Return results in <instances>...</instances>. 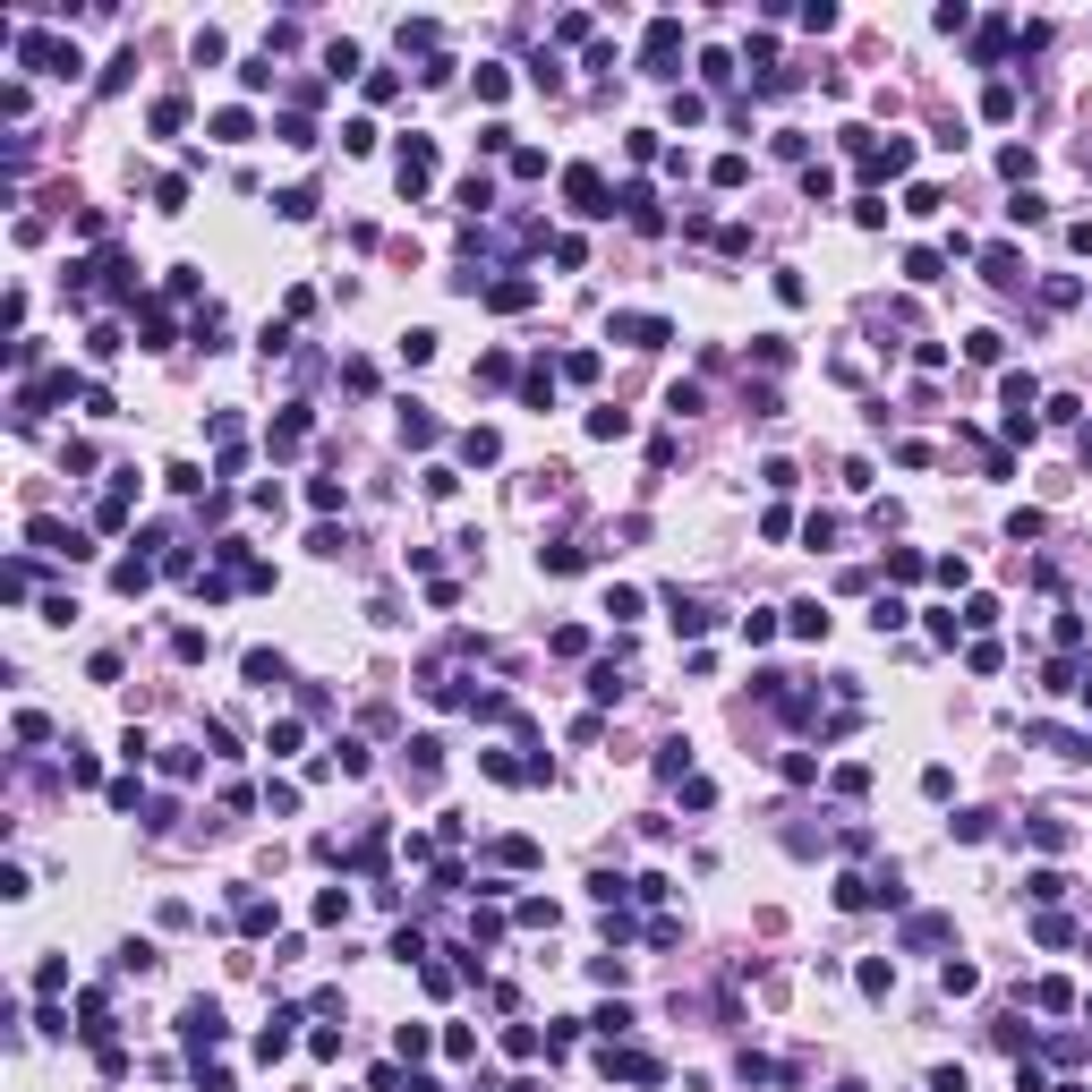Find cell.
<instances>
[{"mask_svg":"<svg viewBox=\"0 0 1092 1092\" xmlns=\"http://www.w3.org/2000/svg\"><path fill=\"white\" fill-rule=\"evenodd\" d=\"M18 61L35 68V77H77V68H86V61H77V44H61V35H44V26L18 35Z\"/></svg>","mask_w":1092,"mask_h":1092,"instance_id":"1","label":"cell"},{"mask_svg":"<svg viewBox=\"0 0 1092 1092\" xmlns=\"http://www.w3.org/2000/svg\"><path fill=\"white\" fill-rule=\"evenodd\" d=\"M674 61H683V18H649L641 68H649V77H674Z\"/></svg>","mask_w":1092,"mask_h":1092,"instance_id":"2","label":"cell"},{"mask_svg":"<svg viewBox=\"0 0 1092 1092\" xmlns=\"http://www.w3.org/2000/svg\"><path fill=\"white\" fill-rule=\"evenodd\" d=\"M393 180H402V196H427V180H435V137H402Z\"/></svg>","mask_w":1092,"mask_h":1092,"instance_id":"3","label":"cell"},{"mask_svg":"<svg viewBox=\"0 0 1092 1092\" xmlns=\"http://www.w3.org/2000/svg\"><path fill=\"white\" fill-rule=\"evenodd\" d=\"M563 196H572V214H615V196H606V180L589 172V163H572V172H563Z\"/></svg>","mask_w":1092,"mask_h":1092,"instance_id":"4","label":"cell"},{"mask_svg":"<svg viewBox=\"0 0 1092 1092\" xmlns=\"http://www.w3.org/2000/svg\"><path fill=\"white\" fill-rule=\"evenodd\" d=\"M606 333H615V342H632V350H658V342H674V324H666V316H615Z\"/></svg>","mask_w":1092,"mask_h":1092,"instance_id":"5","label":"cell"},{"mask_svg":"<svg viewBox=\"0 0 1092 1092\" xmlns=\"http://www.w3.org/2000/svg\"><path fill=\"white\" fill-rule=\"evenodd\" d=\"M180 1041H188V1049H214V1041H222V1007H214V999H196L188 1016H180Z\"/></svg>","mask_w":1092,"mask_h":1092,"instance_id":"6","label":"cell"},{"mask_svg":"<svg viewBox=\"0 0 1092 1092\" xmlns=\"http://www.w3.org/2000/svg\"><path fill=\"white\" fill-rule=\"evenodd\" d=\"M598 1067H606V1075H623V1084H658V1058H649V1049H615V1041H606Z\"/></svg>","mask_w":1092,"mask_h":1092,"instance_id":"7","label":"cell"},{"mask_svg":"<svg viewBox=\"0 0 1092 1092\" xmlns=\"http://www.w3.org/2000/svg\"><path fill=\"white\" fill-rule=\"evenodd\" d=\"M291 1025H300V1016H291V1007H274V1025L257 1032V1058H282V1049L300 1041V1032H291Z\"/></svg>","mask_w":1092,"mask_h":1092,"instance_id":"8","label":"cell"},{"mask_svg":"<svg viewBox=\"0 0 1092 1092\" xmlns=\"http://www.w3.org/2000/svg\"><path fill=\"white\" fill-rule=\"evenodd\" d=\"M265 444H274V452H300V444H307V410H282V419H274V435H265Z\"/></svg>","mask_w":1092,"mask_h":1092,"instance_id":"9","label":"cell"},{"mask_svg":"<svg viewBox=\"0 0 1092 1092\" xmlns=\"http://www.w3.org/2000/svg\"><path fill=\"white\" fill-rule=\"evenodd\" d=\"M871 897H879V879H862V871H845V879H836V905H845V913H862Z\"/></svg>","mask_w":1092,"mask_h":1092,"instance_id":"10","label":"cell"},{"mask_svg":"<svg viewBox=\"0 0 1092 1092\" xmlns=\"http://www.w3.org/2000/svg\"><path fill=\"white\" fill-rule=\"evenodd\" d=\"M214 137H222V146H248V137H257V120H248V111H214Z\"/></svg>","mask_w":1092,"mask_h":1092,"instance_id":"11","label":"cell"},{"mask_svg":"<svg viewBox=\"0 0 1092 1092\" xmlns=\"http://www.w3.org/2000/svg\"><path fill=\"white\" fill-rule=\"evenodd\" d=\"M530 300H538V282H521V274H513V282H495V291H487V307H504V316H513V307H530Z\"/></svg>","mask_w":1092,"mask_h":1092,"instance_id":"12","label":"cell"},{"mask_svg":"<svg viewBox=\"0 0 1092 1092\" xmlns=\"http://www.w3.org/2000/svg\"><path fill=\"white\" fill-rule=\"evenodd\" d=\"M1016 265H1025V257H1016L1007 239H999V248H982V274H990V282H1025V274H1016Z\"/></svg>","mask_w":1092,"mask_h":1092,"instance_id":"13","label":"cell"},{"mask_svg":"<svg viewBox=\"0 0 1092 1092\" xmlns=\"http://www.w3.org/2000/svg\"><path fill=\"white\" fill-rule=\"evenodd\" d=\"M793 632H802V641H828V606L802 598V606H793Z\"/></svg>","mask_w":1092,"mask_h":1092,"instance_id":"14","label":"cell"},{"mask_svg":"<svg viewBox=\"0 0 1092 1092\" xmlns=\"http://www.w3.org/2000/svg\"><path fill=\"white\" fill-rule=\"evenodd\" d=\"M1041 214H1049V196H1032V188L1007 196V222H1016V231H1025V222H1041Z\"/></svg>","mask_w":1092,"mask_h":1092,"instance_id":"15","label":"cell"},{"mask_svg":"<svg viewBox=\"0 0 1092 1092\" xmlns=\"http://www.w3.org/2000/svg\"><path fill=\"white\" fill-rule=\"evenodd\" d=\"M939 990H947V999H973V990H982V973H973V964H956V956H947V973H939Z\"/></svg>","mask_w":1092,"mask_h":1092,"instance_id":"16","label":"cell"},{"mask_svg":"<svg viewBox=\"0 0 1092 1092\" xmlns=\"http://www.w3.org/2000/svg\"><path fill=\"white\" fill-rule=\"evenodd\" d=\"M1025 836L1041 845V854H1058V845H1067V819H1049V811H1041V819H1025Z\"/></svg>","mask_w":1092,"mask_h":1092,"instance_id":"17","label":"cell"},{"mask_svg":"<svg viewBox=\"0 0 1092 1092\" xmlns=\"http://www.w3.org/2000/svg\"><path fill=\"white\" fill-rule=\"evenodd\" d=\"M111 580H120V589H129V598H146V580H154V563H146V555H129V563H111Z\"/></svg>","mask_w":1092,"mask_h":1092,"instance_id":"18","label":"cell"},{"mask_svg":"<svg viewBox=\"0 0 1092 1092\" xmlns=\"http://www.w3.org/2000/svg\"><path fill=\"white\" fill-rule=\"evenodd\" d=\"M248 683H257V691L282 683V658H274V649H248Z\"/></svg>","mask_w":1092,"mask_h":1092,"instance_id":"19","label":"cell"},{"mask_svg":"<svg viewBox=\"0 0 1092 1092\" xmlns=\"http://www.w3.org/2000/svg\"><path fill=\"white\" fill-rule=\"evenodd\" d=\"M708 180H717V188H743L751 163H743V154H717V163H708Z\"/></svg>","mask_w":1092,"mask_h":1092,"instance_id":"20","label":"cell"},{"mask_svg":"<svg viewBox=\"0 0 1092 1092\" xmlns=\"http://www.w3.org/2000/svg\"><path fill=\"white\" fill-rule=\"evenodd\" d=\"M274 205H282V222H307V214H316V188H282Z\"/></svg>","mask_w":1092,"mask_h":1092,"instance_id":"21","label":"cell"},{"mask_svg":"<svg viewBox=\"0 0 1092 1092\" xmlns=\"http://www.w3.org/2000/svg\"><path fill=\"white\" fill-rule=\"evenodd\" d=\"M1032 939H1041V947H1067L1075 921H1067V913H1041V921H1032Z\"/></svg>","mask_w":1092,"mask_h":1092,"instance_id":"22","label":"cell"},{"mask_svg":"<svg viewBox=\"0 0 1092 1092\" xmlns=\"http://www.w3.org/2000/svg\"><path fill=\"white\" fill-rule=\"evenodd\" d=\"M393 1049H402V1058H427L435 1032H427V1025H402V1032H393Z\"/></svg>","mask_w":1092,"mask_h":1092,"instance_id":"23","label":"cell"},{"mask_svg":"<svg viewBox=\"0 0 1092 1092\" xmlns=\"http://www.w3.org/2000/svg\"><path fill=\"white\" fill-rule=\"evenodd\" d=\"M495 452H504V444H495V427H470V435H461V461H495Z\"/></svg>","mask_w":1092,"mask_h":1092,"instance_id":"24","label":"cell"},{"mask_svg":"<svg viewBox=\"0 0 1092 1092\" xmlns=\"http://www.w3.org/2000/svg\"><path fill=\"white\" fill-rule=\"evenodd\" d=\"M862 990H871V999H888V990H897V964L871 956V964H862Z\"/></svg>","mask_w":1092,"mask_h":1092,"instance_id":"25","label":"cell"},{"mask_svg":"<svg viewBox=\"0 0 1092 1092\" xmlns=\"http://www.w3.org/2000/svg\"><path fill=\"white\" fill-rule=\"evenodd\" d=\"M180 120H188V103H180V94H163V103H154V137H172Z\"/></svg>","mask_w":1092,"mask_h":1092,"instance_id":"26","label":"cell"},{"mask_svg":"<svg viewBox=\"0 0 1092 1092\" xmlns=\"http://www.w3.org/2000/svg\"><path fill=\"white\" fill-rule=\"evenodd\" d=\"M905 274H913V282H939V248H905Z\"/></svg>","mask_w":1092,"mask_h":1092,"instance_id":"27","label":"cell"},{"mask_svg":"<svg viewBox=\"0 0 1092 1092\" xmlns=\"http://www.w3.org/2000/svg\"><path fill=\"white\" fill-rule=\"evenodd\" d=\"M402 435H410V444H435V419H427L419 402H410V410H402Z\"/></svg>","mask_w":1092,"mask_h":1092,"instance_id":"28","label":"cell"},{"mask_svg":"<svg viewBox=\"0 0 1092 1092\" xmlns=\"http://www.w3.org/2000/svg\"><path fill=\"white\" fill-rule=\"evenodd\" d=\"M589 435H606V444H615V435H632V419H623V410H589Z\"/></svg>","mask_w":1092,"mask_h":1092,"instance_id":"29","label":"cell"},{"mask_svg":"<svg viewBox=\"0 0 1092 1092\" xmlns=\"http://www.w3.org/2000/svg\"><path fill=\"white\" fill-rule=\"evenodd\" d=\"M402 52H435V18H410L402 26Z\"/></svg>","mask_w":1092,"mask_h":1092,"instance_id":"30","label":"cell"},{"mask_svg":"<svg viewBox=\"0 0 1092 1092\" xmlns=\"http://www.w3.org/2000/svg\"><path fill=\"white\" fill-rule=\"evenodd\" d=\"M982 120H1016V86H990L982 94Z\"/></svg>","mask_w":1092,"mask_h":1092,"instance_id":"31","label":"cell"},{"mask_svg":"<svg viewBox=\"0 0 1092 1092\" xmlns=\"http://www.w3.org/2000/svg\"><path fill=\"white\" fill-rule=\"evenodd\" d=\"M1032 1007H1049V1016H1058V1007H1075V990H1067V982H1032Z\"/></svg>","mask_w":1092,"mask_h":1092,"instance_id":"32","label":"cell"},{"mask_svg":"<svg viewBox=\"0 0 1092 1092\" xmlns=\"http://www.w3.org/2000/svg\"><path fill=\"white\" fill-rule=\"evenodd\" d=\"M1067 248H1075V257H1092V222H1067Z\"/></svg>","mask_w":1092,"mask_h":1092,"instance_id":"33","label":"cell"}]
</instances>
